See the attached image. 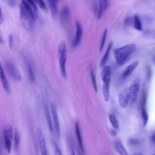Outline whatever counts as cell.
Here are the masks:
<instances>
[{"label": "cell", "instance_id": "6", "mask_svg": "<svg viewBox=\"0 0 155 155\" xmlns=\"http://www.w3.org/2000/svg\"><path fill=\"white\" fill-rule=\"evenodd\" d=\"M140 113L143 127H145L148 122V114L147 109V94L143 93L140 103Z\"/></svg>", "mask_w": 155, "mask_h": 155}, {"label": "cell", "instance_id": "10", "mask_svg": "<svg viewBox=\"0 0 155 155\" xmlns=\"http://www.w3.org/2000/svg\"><path fill=\"white\" fill-rule=\"evenodd\" d=\"M7 68L8 73L10 74V75L11 76V77L13 78L14 81H18L20 80L21 79L20 73L18 71V68L15 67V65L13 63L10 62H7Z\"/></svg>", "mask_w": 155, "mask_h": 155}, {"label": "cell", "instance_id": "22", "mask_svg": "<svg viewBox=\"0 0 155 155\" xmlns=\"http://www.w3.org/2000/svg\"><path fill=\"white\" fill-rule=\"evenodd\" d=\"M13 140H14L15 148L16 150H18L19 145V142H20V137H19V131L17 128H15V132L13 133Z\"/></svg>", "mask_w": 155, "mask_h": 155}, {"label": "cell", "instance_id": "26", "mask_svg": "<svg viewBox=\"0 0 155 155\" xmlns=\"http://www.w3.org/2000/svg\"><path fill=\"white\" fill-rule=\"evenodd\" d=\"M107 29L105 28V30L104 31L103 35H102V41H101V43L100 44V47H99V52H101L104 47V45L105 44L106 42V38H107Z\"/></svg>", "mask_w": 155, "mask_h": 155}, {"label": "cell", "instance_id": "3", "mask_svg": "<svg viewBox=\"0 0 155 155\" xmlns=\"http://www.w3.org/2000/svg\"><path fill=\"white\" fill-rule=\"evenodd\" d=\"M101 79L102 81V94L104 100L107 102L110 99V85L111 81V68L105 65L101 71Z\"/></svg>", "mask_w": 155, "mask_h": 155}, {"label": "cell", "instance_id": "23", "mask_svg": "<svg viewBox=\"0 0 155 155\" xmlns=\"http://www.w3.org/2000/svg\"><path fill=\"white\" fill-rule=\"evenodd\" d=\"M45 116H46V119H47V124H48L49 130H50V131L53 132V124H52L51 116L50 114L49 111L47 107H45Z\"/></svg>", "mask_w": 155, "mask_h": 155}, {"label": "cell", "instance_id": "28", "mask_svg": "<svg viewBox=\"0 0 155 155\" xmlns=\"http://www.w3.org/2000/svg\"><path fill=\"white\" fill-rule=\"evenodd\" d=\"M35 2L36 5H38L42 10H45L47 7L44 0H35Z\"/></svg>", "mask_w": 155, "mask_h": 155}, {"label": "cell", "instance_id": "30", "mask_svg": "<svg viewBox=\"0 0 155 155\" xmlns=\"http://www.w3.org/2000/svg\"><path fill=\"white\" fill-rule=\"evenodd\" d=\"M54 155H62L59 147L56 142H54Z\"/></svg>", "mask_w": 155, "mask_h": 155}, {"label": "cell", "instance_id": "39", "mask_svg": "<svg viewBox=\"0 0 155 155\" xmlns=\"http://www.w3.org/2000/svg\"><path fill=\"white\" fill-rule=\"evenodd\" d=\"M72 155H75V154H74V152H73V153H72Z\"/></svg>", "mask_w": 155, "mask_h": 155}, {"label": "cell", "instance_id": "16", "mask_svg": "<svg viewBox=\"0 0 155 155\" xmlns=\"http://www.w3.org/2000/svg\"><path fill=\"white\" fill-rule=\"evenodd\" d=\"M75 133H76V136L77 137V140H78L79 147L81 149V151L83 153L84 152V147H83L82 136H81V129H80V127H79L78 122H76L75 124Z\"/></svg>", "mask_w": 155, "mask_h": 155}, {"label": "cell", "instance_id": "27", "mask_svg": "<svg viewBox=\"0 0 155 155\" xmlns=\"http://www.w3.org/2000/svg\"><path fill=\"white\" fill-rule=\"evenodd\" d=\"M90 76L91 79V82L93 84V87L94 90H95L96 92L97 91V82H96V76L95 74L93 71V70H91L90 71Z\"/></svg>", "mask_w": 155, "mask_h": 155}, {"label": "cell", "instance_id": "2", "mask_svg": "<svg viewBox=\"0 0 155 155\" xmlns=\"http://www.w3.org/2000/svg\"><path fill=\"white\" fill-rule=\"evenodd\" d=\"M136 48V45L133 43L116 48L114 50V54L117 64L119 65L124 64L128 58L135 51Z\"/></svg>", "mask_w": 155, "mask_h": 155}, {"label": "cell", "instance_id": "5", "mask_svg": "<svg viewBox=\"0 0 155 155\" xmlns=\"http://www.w3.org/2000/svg\"><path fill=\"white\" fill-rule=\"evenodd\" d=\"M140 88V79H136L131 84L128 89L129 101L131 104H134L137 98V95Z\"/></svg>", "mask_w": 155, "mask_h": 155}, {"label": "cell", "instance_id": "4", "mask_svg": "<svg viewBox=\"0 0 155 155\" xmlns=\"http://www.w3.org/2000/svg\"><path fill=\"white\" fill-rule=\"evenodd\" d=\"M58 59L59 70L62 76L66 79V61H67V47L64 42H61L58 47Z\"/></svg>", "mask_w": 155, "mask_h": 155}, {"label": "cell", "instance_id": "34", "mask_svg": "<svg viewBox=\"0 0 155 155\" xmlns=\"http://www.w3.org/2000/svg\"><path fill=\"white\" fill-rule=\"evenodd\" d=\"M151 140H152V141L154 142V143L155 144V133L152 135V136H151Z\"/></svg>", "mask_w": 155, "mask_h": 155}, {"label": "cell", "instance_id": "21", "mask_svg": "<svg viewBox=\"0 0 155 155\" xmlns=\"http://www.w3.org/2000/svg\"><path fill=\"white\" fill-rule=\"evenodd\" d=\"M4 136L8 137V138L12 140L13 137V132L12 127L10 125L8 124L5 127L4 131Z\"/></svg>", "mask_w": 155, "mask_h": 155}, {"label": "cell", "instance_id": "31", "mask_svg": "<svg viewBox=\"0 0 155 155\" xmlns=\"http://www.w3.org/2000/svg\"><path fill=\"white\" fill-rule=\"evenodd\" d=\"M28 2V3L30 4V5L33 8V9L37 12V7H36V3H35V0H27Z\"/></svg>", "mask_w": 155, "mask_h": 155}, {"label": "cell", "instance_id": "14", "mask_svg": "<svg viewBox=\"0 0 155 155\" xmlns=\"http://www.w3.org/2000/svg\"><path fill=\"white\" fill-rule=\"evenodd\" d=\"M0 79H1V84L2 85L4 89L7 93H8L9 90H10L8 82V81L5 76V73H4V69L1 65V62H0Z\"/></svg>", "mask_w": 155, "mask_h": 155}, {"label": "cell", "instance_id": "12", "mask_svg": "<svg viewBox=\"0 0 155 155\" xmlns=\"http://www.w3.org/2000/svg\"><path fill=\"white\" fill-rule=\"evenodd\" d=\"M139 64V61H134L133 62L131 63L127 67H126L122 73V78L126 79V78L130 77L131 75V74L133 73V71L135 70L136 67L138 66Z\"/></svg>", "mask_w": 155, "mask_h": 155}, {"label": "cell", "instance_id": "11", "mask_svg": "<svg viewBox=\"0 0 155 155\" xmlns=\"http://www.w3.org/2000/svg\"><path fill=\"white\" fill-rule=\"evenodd\" d=\"M111 2V0H98V9L97 13V18L99 19L102 14L107 10Z\"/></svg>", "mask_w": 155, "mask_h": 155}, {"label": "cell", "instance_id": "38", "mask_svg": "<svg viewBox=\"0 0 155 155\" xmlns=\"http://www.w3.org/2000/svg\"><path fill=\"white\" fill-rule=\"evenodd\" d=\"M134 155H142V154H140V153H139V154H134Z\"/></svg>", "mask_w": 155, "mask_h": 155}, {"label": "cell", "instance_id": "40", "mask_svg": "<svg viewBox=\"0 0 155 155\" xmlns=\"http://www.w3.org/2000/svg\"><path fill=\"white\" fill-rule=\"evenodd\" d=\"M0 155H1V150H0Z\"/></svg>", "mask_w": 155, "mask_h": 155}, {"label": "cell", "instance_id": "32", "mask_svg": "<svg viewBox=\"0 0 155 155\" xmlns=\"http://www.w3.org/2000/svg\"><path fill=\"white\" fill-rule=\"evenodd\" d=\"M8 44H9V47L10 48L12 47V45H13V36L12 35H9V38H8Z\"/></svg>", "mask_w": 155, "mask_h": 155}, {"label": "cell", "instance_id": "35", "mask_svg": "<svg viewBox=\"0 0 155 155\" xmlns=\"http://www.w3.org/2000/svg\"><path fill=\"white\" fill-rule=\"evenodd\" d=\"M114 130H115V129H113V130H112L111 131V134H112L113 136H115L116 135V131H115Z\"/></svg>", "mask_w": 155, "mask_h": 155}, {"label": "cell", "instance_id": "7", "mask_svg": "<svg viewBox=\"0 0 155 155\" xmlns=\"http://www.w3.org/2000/svg\"><path fill=\"white\" fill-rule=\"evenodd\" d=\"M50 110L52 114L53 120V125L54 129L56 132V134L58 137L60 136V125H59V120L58 115L57 108L54 104L52 103L50 105Z\"/></svg>", "mask_w": 155, "mask_h": 155}, {"label": "cell", "instance_id": "17", "mask_svg": "<svg viewBox=\"0 0 155 155\" xmlns=\"http://www.w3.org/2000/svg\"><path fill=\"white\" fill-rule=\"evenodd\" d=\"M115 150L117 153L120 155H128L125 147L123 145L122 142L119 140H117L114 143Z\"/></svg>", "mask_w": 155, "mask_h": 155}, {"label": "cell", "instance_id": "8", "mask_svg": "<svg viewBox=\"0 0 155 155\" xmlns=\"http://www.w3.org/2000/svg\"><path fill=\"white\" fill-rule=\"evenodd\" d=\"M37 133H38V143H39V149L41 151V155H48L47 147H46L45 139L42 130L40 128H39L37 130Z\"/></svg>", "mask_w": 155, "mask_h": 155}, {"label": "cell", "instance_id": "15", "mask_svg": "<svg viewBox=\"0 0 155 155\" xmlns=\"http://www.w3.org/2000/svg\"><path fill=\"white\" fill-rule=\"evenodd\" d=\"M112 47H113V42L111 41L108 44L107 48L105 51V53H104V56H102V59H101V60L99 62V66H100L101 68H103L105 65V64H106V63H107V62L108 59V57H109V55H110V51L112 48Z\"/></svg>", "mask_w": 155, "mask_h": 155}, {"label": "cell", "instance_id": "20", "mask_svg": "<svg viewBox=\"0 0 155 155\" xmlns=\"http://www.w3.org/2000/svg\"><path fill=\"white\" fill-rule=\"evenodd\" d=\"M109 121L114 129L118 130L119 129V124L117 119V117L114 113H110L108 114Z\"/></svg>", "mask_w": 155, "mask_h": 155}, {"label": "cell", "instance_id": "18", "mask_svg": "<svg viewBox=\"0 0 155 155\" xmlns=\"http://www.w3.org/2000/svg\"><path fill=\"white\" fill-rule=\"evenodd\" d=\"M53 16H56L58 14V0H47Z\"/></svg>", "mask_w": 155, "mask_h": 155}, {"label": "cell", "instance_id": "37", "mask_svg": "<svg viewBox=\"0 0 155 155\" xmlns=\"http://www.w3.org/2000/svg\"><path fill=\"white\" fill-rule=\"evenodd\" d=\"M2 38H1V36L0 35V43H2Z\"/></svg>", "mask_w": 155, "mask_h": 155}, {"label": "cell", "instance_id": "24", "mask_svg": "<svg viewBox=\"0 0 155 155\" xmlns=\"http://www.w3.org/2000/svg\"><path fill=\"white\" fill-rule=\"evenodd\" d=\"M27 74L30 81L33 82L35 81V74L33 72V68L30 64L27 65Z\"/></svg>", "mask_w": 155, "mask_h": 155}, {"label": "cell", "instance_id": "25", "mask_svg": "<svg viewBox=\"0 0 155 155\" xmlns=\"http://www.w3.org/2000/svg\"><path fill=\"white\" fill-rule=\"evenodd\" d=\"M4 143H5V148L7 151V152L9 153L11 151V147H12V139L8 138L7 136H4Z\"/></svg>", "mask_w": 155, "mask_h": 155}, {"label": "cell", "instance_id": "13", "mask_svg": "<svg viewBox=\"0 0 155 155\" xmlns=\"http://www.w3.org/2000/svg\"><path fill=\"white\" fill-rule=\"evenodd\" d=\"M129 102L130 101L128 93L125 91L120 92L118 97V103L119 107L122 109L126 108L128 105Z\"/></svg>", "mask_w": 155, "mask_h": 155}, {"label": "cell", "instance_id": "19", "mask_svg": "<svg viewBox=\"0 0 155 155\" xmlns=\"http://www.w3.org/2000/svg\"><path fill=\"white\" fill-rule=\"evenodd\" d=\"M132 24H133L134 28L139 31L142 30V25L139 16L137 15H136L133 16L132 19Z\"/></svg>", "mask_w": 155, "mask_h": 155}, {"label": "cell", "instance_id": "9", "mask_svg": "<svg viewBox=\"0 0 155 155\" xmlns=\"http://www.w3.org/2000/svg\"><path fill=\"white\" fill-rule=\"evenodd\" d=\"M82 36V27L81 23L78 21L76 22V34L73 39L72 45L73 47H77L81 42Z\"/></svg>", "mask_w": 155, "mask_h": 155}, {"label": "cell", "instance_id": "29", "mask_svg": "<svg viewBox=\"0 0 155 155\" xmlns=\"http://www.w3.org/2000/svg\"><path fill=\"white\" fill-rule=\"evenodd\" d=\"M69 15V10L68 8L67 7H64L62 10V13H61V16L62 18L63 19H65L67 18V17Z\"/></svg>", "mask_w": 155, "mask_h": 155}, {"label": "cell", "instance_id": "33", "mask_svg": "<svg viewBox=\"0 0 155 155\" xmlns=\"http://www.w3.org/2000/svg\"><path fill=\"white\" fill-rule=\"evenodd\" d=\"M3 22V16H2V13L1 10V7L0 6V24H1Z\"/></svg>", "mask_w": 155, "mask_h": 155}, {"label": "cell", "instance_id": "1", "mask_svg": "<svg viewBox=\"0 0 155 155\" xmlns=\"http://www.w3.org/2000/svg\"><path fill=\"white\" fill-rule=\"evenodd\" d=\"M21 21L23 27L27 30H31L37 16V12L27 0H22L19 5Z\"/></svg>", "mask_w": 155, "mask_h": 155}, {"label": "cell", "instance_id": "41", "mask_svg": "<svg viewBox=\"0 0 155 155\" xmlns=\"http://www.w3.org/2000/svg\"><path fill=\"white\" fill-rule=\"evenodd\" d=\"M152 155H155V154H152Z\"/></svg>", "mask_w": 155, "mask_h": 155}, {"label": "cell", "instance_id": "36", "mask_svg": "<svg viewBox=\"0 0 155 155\" xmlns=\"http://www.w3.org/2000/svg\"><path fill=\"white\" fill-rule=\"evenodd\" d=\"M153 61L154 64V65H155V57H153Z\"/></svg>", "mask_w": 155, "mask_h": 155}]
</instances>
